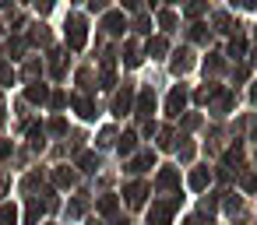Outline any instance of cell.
I'll return each mask as SVG.
<instances>
[{
  "mask_svg": "<svg viewBox=\"0 0 257 225\" xmlns=\"http://www.w3.org/2000/svg\"><path fill=\"white\" fill-rule=\"evenodd\" d=\"M123 53H127L123 60H127L131 67H138V64H141V57H138V46H134V43H127V50H123Z\"/></svg>",
  "mask_w": 257,
  "mask_h": 225,
  "instance_id": "19",
  "label": "cell"
},
{
  "mask_svg": "<svg viewBox=\"0 0 257 225\" xmlns=\"http://www.w3.org/2000/svg\"><path fill=\"white\" fill-rule=\"evenodd\" d=\"M134 144H138V134H131V130H127V134L120 137V151H123V155H131V151H134Z\"/></svg>",
  "mask_w": 257,
  "mask_h": 225,
  "instance_id": "17",
  "label": "cell"
},
{
  "mask_svg": "<svg viewBox=\"0 0 257 225\" xmlns=\"http://www.w3.org/2000/svg\"><path fill=\"white\" fill-rule=\"evenodd\" d=\"M99 211H102V214H113V211H116V197H102V200H99Z\"/></svg>",
  "mask_w": 257,
  "mask_h": 225,
  "instance_id": "23",
  "label": "cell"
},
{
  "mask_svg": "<svg viewBox=\"0 0 257 225\" xmlns=\"http://www.w3.org/2000/svg\"><path fill=\"white\" fill-rule=\"evenodd\" d=\"M29 137H32L36 148H43V127H29Z\"/></svg>",
  "mask_w": 257,
  "mask_h": 225,
  "instance_id": "25",
  "label": "cell"
},
{
  "mask_svg": "<svg viewBox=\"0 0 257 225\" xmlns=\"http://www.w3.org/2000/svg\"><path fill=\"white\" fill-rule=\"evenodd\" d=\"M29 102H46V85H29Z\"/></svg>",
  "mask_w": 257,
  "mask_h": 225,
  "instance_id": "16",
  "label": "cell"
},
{
  "mask_svg": "<svg viewBox=\"0 0 257 225\" xmlns=\"http://www.w3.org/2000/svg\"><path fill=\"white\" fill-rule=\"evenodd\" d=\"M74 106H78V113H81L85 120H95V106H92L88 99H74Z\"/></svg>",
  "mask_w": 257,
  "mask_h": 225,
  "instance_id": "11",
  "label": "cell"
},
{
  "mask_svg": "<svg viewBox=\"0 0 257 225\" xmlns=\"http://www.w3.org/2000/svg\"><path fill=\"white\" fill-rule=\"evenodd\" d=\"M208 179H211V172H208V169H197V172L190 176V186H194V190H204Z\"/></svg>",
  "mask_w": 257,
  "mask_h": 225,
  "instance_id": "10",
  "label": "cell"
},
{
  "mask_svg": "<svg viewBox=\"0 0 257 225\" xmlns=\"http://www.w3.org/2000/svg\"><path fill=\"white\" fill-rule=\"evenodd\" d=\"M53 179H57V186H71V183H74V172H71V169H67V165H60V169H57V176H53Z\"/></svg>",
  "mask_w": 257,
  "mask_h": 225,
  "instance_id": "12",
  "label": "cell"
},
{
  "mask_svg": "<svg viewBox=\"0 0 257 225\" xmlns=\"http://www.w3.org/2000/svg\"><path fill=\"white\" fill-rule=\"evenodd\" d=\"M39 218H43V204L36 200V204H29V214H25V225H36Z\"/></svg>",
  "mask_w": 257,
  "mask_h": 225,
  "instance_id": "18",
  "label": "cell"
},
{
  "mask_svg": "<svg viewBox=\"0 0 257 225\" xmlns=\"http://www.w3.org/2000/svg\"><path fill=\"white\" fill-rule=\"evenodd\" d=\"M183 102H187V88H173L169 92V102H166V109H169V116H180V109H183Z\"/></svg>",
  "mask_w": 257,
  "mask_h": 225,
  "instance_id": "4",
  "label": "cell"
},
{
  "mask_svg": "<svg viewBox=\"0 0 257 225\" xmlns=\"http://www.w3.org/2000/svg\"><path fill=\"white\" fill-rule=\"evenodd\" d=\"M50 130H53V134H64V130H67V123H64V120H60V116H57V120H53V123H50Z\"/></svg>",
  "mask_w": 257,
  "mask_h": 225,
  "instance_id": "30",
  "label": "cell"
},
{
  "mask_svg": "<svg viewBox=\"0 0 257 225\" xmlns=\"http://www.w3.org/2000/svg\"><path fill=\"white\" fill-rule=\"evenodd\" d=\"M173 207H176V200L155 204V207H152V214H148V221H152V225H166V221H169V214H173Z\"/></svg>",
  "mask_w": 257,
  "mask_h": 225,
  "instance_id": "3",
  "label": "cell"
},
{
  "mask_svg": "<svg viewBox=\"0 0 257 225\" xmlns=\"http://www.w3.org/2000/svg\"><path fill=\"white\" fill-rule=\"evenodd\" d=\"M22 50H25V43H22V39H15V43H8V57H18Z\"/></svg>",
  "mask_w": 257,
  "mask_h": 225,
  "instance_id": "26",
  "label": "cell"
},
{
  "mask_svg": "<svg viewBox=\"0 0 257 225\" xmlns=\"http://www.w3.org/2000/svg\"><path fill=\"white\" fill-rule=\"evenodd\" d=\"M11 155V141H0V158H8Z\"/></svg>",
  "mask_w": 257,
  "mask_h": 225,
  "instance_id": "33",
  "label": "cell"
},
{
  "mask_svg": "<svg viewBox=\"0 0 257 225\" xmlns=\"http://www.w3.org/2000/svg\"><path fill=\"white\" fill-rule=\"evenodd\" d=\"M159 25H162V29L169 32V29L176 25V15H173V11H162V15H159Z\"/></svg>",
  "mask_w": 257,
  "mask_h": 225,
  "instance_id": "21",
  "label": "cell"
},
{
  "mask_svg": "<svg viewBox=\"0 0 257 225\" xmlns=\"http://www.w3.org/2000/svg\"><path fill=\"white\" fill-rule=\"evenodd\" d=\"M106 4H109V0H88V8H92V11H102Z\"/></svg>",
  "mask_w": 257,
  "mask_h": 225,
  "instance_id": "32",
  "label": "cell"
},
{
  "mask_svg": "<svg viewBox=\"0 0 257 225\" xmlns=\"http://www.w3.org/2000/svg\"><path fill=\"white\" fill-rule=\"evenodd\" d=\"M183 225H201V221H197V218H187V221H183Z\"/></svg>",
  "mask_w": 257,
  "mask_h": 225,
  "instance_id": "35",
  "label": "cell"
},
{
  "mask_svg": "<svg viewBox=\"0 0 257 225\" xmlns=\"http://www.w3.org/2000/svg\"><path fill=\"white\" fill-rule=\"evenodd\" d=\"M78 165H81L85 172H95V169H99V158H95V151H81V158H78Z\"/></svg>",
  "mask_w": 257,
  "mask_h": 225,
  "instance_id": "9",
  "label": "cell"
},
{
  "mask_svg": "<svg viewBox=\"0 0 257 225\" xmlns=\"http://www.w3.org/2000/svg\"><path fill=\"white\" fill-rule=\"evenodd\" d=\"M123 197H127V204H131V207H141V204H145V197H148V186H145V183H131V186L123 190Z\"/></svg>",
  "mask_w": 257,
  "mask_h": 225,
  "instance_id": "2",
  "label": "cell"
},
{
  "mask_svg": "<svg viewBox=\"0 0 257 225\" xmlns=\"http://www.w3.org/2000/svg\"><path fill=\"white\" fill-rule=\"evenodd\" d=\"M113 137H116V134H113V127H106V130L99 134V144H113Z\"/></svg>",
  "mask_w": 257,
  "mask_h": 225,
  "instance_id": "28",
  "label": "cell"
},
{
  "mask_svg": "<svg viewBox=\"0 0 257 225\" xmlns=\"http://www.w3.org/2000/svg\"><path fill=\"white\" fill-rule=\"evenodd\" d=\"M152 109H155V95L145 88V92L138 95V116H152Z\"/></svg>",
  "mask_w": 257,
  "mask_h": 225,
  "instance_id": "6",
  "label": "cell"
},
{
  "mask_svg": "<svg viewBox=\"0 0 257 225\" xmlns=\"http://www.w3.org/2000/svg\"><path fill=\"white\" fill-rule=\"evenodd\" d=\"M152 53L162 57V53H166V39H152V43H148V57H152Z\"/></svg>",
  "mask_w": 257,
  "mask_h": 225,
  "instance_id": "22",
  "label": "cell"
},
{
  "mask_svg": "<svg viewBox=\"0 0 257 225\" xmlns=\"http://www.w3.org/2000/svg\"><path fill=\"white\" fill-rule=\"evenodd\" d=\"M201 11H204V0H190V4H187V15L190 18H197Z\"/></svg>",
  "mask_w": 257,
  "mask_h": 225,
  "instance_id": "24",
  "label": "cell"
},
{
  "mask_svg": "<svg viewBox=\"0 0 257 225\" xmlns=\"http://www.w3.org/2000/svg\"><path fill=\"white\" fill-rule=\"evenodd\" d=\"M67 43H71L74 50L85 46V22H81V18H71V22H67Z\"/></svg>",
  "mask_w": 257,
  "mask_h": 225,
  "instance_id": "1",
  "label": "cell"
},
{
  "mask_svg": "<svg viewBox=\"0 0 257 225\" xmlns=\"http://www.w3.org/2000/svg\"><path fill=\"white\" fill-rule=\"evenodd\" d=\"M131 99H134V92H131V88H123V92L113 99V113H116V116H123V113L131 109Z\"/></svg>",
  "mask_w": 257,
  "mask_h": 225,
  "instance_id": "5",
  "label": "cell"
},
{
  "mask_svg": "<svg viewBox=\"0 0 257 225\" xmlns=\"http://www.w3.org/2000/svg\"><path fill=\"white\" fill-rule=\"evenodd\" d=\"M253 102H257V85H253Z\"/></svg>",
  "mask_w": 257,
  "mask_h": 225,
  "instance_id": "37",
  "label": "cell"
},
{
  "mask_svg": "<svg viewBox=\"0 0 257 225\" xmlns=\"http://www.w3.org/2000/svg\"><path fill=\"white\" fill-rule=\"evenodd\" d=\"M15 221H18V211H15V204L0 207V225H15Z\"/></svg>",
  "mask_w": 257,
  "mask_h": 225,
  "instance_id": "14",
  "label": "cell"
},
{
  "mask_svg": "<svg viewBox=\"0 0 257 225\" xmlns=\"http://www.w3.org/2000/svg\"><path fill=\"white\" fill-rule=\"evenodd\" d=\"M204 36H208V32H204V25H194V29H190V39H197V43H201Z\"/></svg>",
  "mask_w": 257,
  "mask_h": 225,
  "instance_id": "29",
  "label": "cell"
},
{
  "mask_svg": "<svg viewBox=\"0 0 257 225\" xmlns=\"http://www.w3.org/2000/svg\"><path fill=\"white\" fill-rule=\"evenodd\" d=\"M148 165H155V155H152V151H145V155H138V158L131 162V172H145Z\"/></svg>",
  "mask_w": 257,
  "mask_h": 225,
  "instance_id": "8",
  "label": "cell"
},
{
  "mask_svg": "<svg viewBox=\"0 0 257 225\" xmlns=\"http://www.w3.org/2000/svg\"><path fill=\"white\" fill-rule=\"evenodd\" d=\"M159 186H162V190H173V186H176V172H173V169H162V172H159Z\"/></svg>",
  "mask_w": 257,
  "mask_h": 225,
  "instance_id": "13",
  "label": "cell"
},
{
  "mask_svg": "<svg viewBox=\"0 0 257 225\" xmlns=\"http://www.w3.org/2000/svg\"><path fill=\"white\" fill-rule=\"evenodd\" d=\"M50 102H53V109H60V106H64V102H67V95H60V92H57V95H53V99H50Z\"/></svg>",
  "mask_w": 257,
  "mask_h": 225,
  "instance_id": "31",
  "label": "cell"
},
{
  "mask_svg": "<svg viewBox=\"0 0 257 225\" xmlns=\"http://www.w3.org/2000/svg\"><path fill=\"white\" fill-rule=\"evenodd\" d=\"M123 8H138V0H123Z\"/></svg>",
  "mask_w": 257,
  "mask_h": 225,
  "instance_id": "34",
  "label": "cell"
},
{
  "mask_svg": "<svg viewBox=\"0 0 257 225\" xmlns=\"http://www.w3.org/2000/svg\"><path fill=\"white\" fill-rule=\"evenodd\" d=\"M243 50H246V43H243V39H232V43H229V53H232V57H239Z\"/></svg>",
  "mask_w": 257,
  "mask_h": 225,
  "instance_id": "27",
  "label": "cell"
},
{
  "mask_svg": "<svg viewBox=\"0 0 257 225\" xmlns=\"http://www.w3.org/2000/svg\"><path fill=\"white\" fill-rule=\"evenodd\" d=\"M187 67H190V53L183 50V53H176V60H173V71H176V74H183Z\"/></svg>",
  "mask_w": 257,
  "mask_h": 225,
  "instance_id": "15",
  "label": "cell"
},
{
  "mask_svg": "<svg viewBox=\"0 0 257 225\" xmlns=\"http://www.w3.org/2000/svg\"><path fill=\"white\" fill-rule=\"evenodd\" d=\"M246 4H250V8H257V0H246Z\"/></svg>",
  "mask_w": 257,
  "mask_h": 225,
  "instance_id": "36",
  "label": "cell"
},
{
  "mask_svg": "<svg viewBox=\"0 0 257 225\" xmlns=\"http://www.w3.org/2000/svg\"><path fill=\"white\" fill-rule=\"evenodd\" d=\"M102 29H106L109 36H120V32H123V15H106Z\"/></svg>",
  "mask_w": 257,
  "mask_h": 225,
  "instance_id": "7",
  "label": "cell"
},
{
  "mask_svg": "<svg viewBox=\"0 0 257 225\" xmlns=\"http://www.w3.org/2000/svg\"><path fill=\"white\" fill-rule=\"evenodd\" d=\"M15 81V71H11V64H4L0 60V85H11Z\"/></svg>",
  "mask_w": 257,
  "mask_h": 225,
  "instance_id": "20",
  "label": "cell"
}]
</instances>
